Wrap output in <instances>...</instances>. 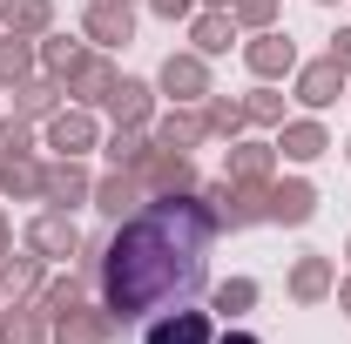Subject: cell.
<instances>
[{
  "label": "cell",
  "mask_w": 351,
  "mask_h": 344,
  "mask_svg": "<svg viewBox=\"0 0 351 344\" xmlns=\"http://www.w3.org/2000/svg\"><path fill=\"white\" fill-rule=\"evenodd\" d=\"M203 250H210V223L196 203H156L101 257V297L122 317H149L162 304H182L203 284Z\"/></svg>",
  "instance_id": "cell-1"
},
{
  "label": "cell",
  "mask_w": 351,
  "mask_h": 344,
  "mask_svg": "<svg viewBox=\"0 0 351 344\" xmlns=\"http://www.w3.org/2000/svg\"><path fill=\"white\" fill-rule=\"evenodd\" d=\"M149 344H203V324H196V317H182V331H156Z\"/></svg>",
  "instance_id": "cell-2"
},
{
  "label": "cell",
  "mask_w": 351,
  "mask_h": 344,
  "mask_svg": "<svg viewBox=\"0 0 351 344\" xmlns=\"http://www.w3.org/2000/svg\"><path fill=\"white\" fill-rule=\"evenodd\" d=\"M230 344H250V338H230Z\"/></svg>",
  "instance_id": "cell-3"
}]
</instances>
